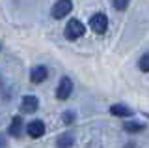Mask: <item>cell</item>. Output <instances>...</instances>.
Returning <instances> with one entry per match:
<instances>
[{
    "label": "cell",
    "mask_w": 149,
    "mask_h": 148,
    "mask_svg": "<svg viewBox=\"0 0 149 148\" xmlns=\"http://www.w3.org/2000/svg\"><path fill=\"white\" fill-rule=\"evenodd\" d=\"M84 32H86V26L82 25V21H78V19H71L65 25V30H63V36L67 39H78V38H82L84 36Z\"/></svg>",
    "instance_id": "1"
},
{
    "label": "cell",
    "mask_w": 149,
    "mask_h": 148,
    "mask_svg": "<svg viewBox=\"0 0 149 148\" xmlns=\"http://www.w3.org/2000/svg\"><path fill=\"white\" fill-rule=\"evenodd\" d=\"M90 28L95 32V34H104L106 28H108V17L104 13H95L90 19Z\"/></svg>",
    "instance_id": "2"
},
{
    "label": "cell",
    "mask_w": 149,
    "mask_h": 148,
    "mask_svg": "<svg viewBox=\"0 0 149 148\" xmlns=\"http://www.w3.org/2000/svg\"><path fill=\"white\" fill-rule=\"evenodd\" d=\"M73 10V2L71 0H58L52 6V17L54 19H63L65 15H69V11Z\"/></svg>",
    "instance_id": "3"
},
{
    "label": "cell",
    "mask_w": 149,
    "mask_h": 148,
    "mask_svg": "<svg viewBox=\"0 0 149 148\" xmlns=\"http://www.w3.org/2000/svg\"><path fill=\"white\" fill-rule=\"evenodd\" d=\"M71 94H73V81L69 77H63L58 85V90H56V98L60 101H65V99H69Z\"/></svg>",
    "instance_id": "4"
},
{
    "label": "cell",
    "mask_w": 149,
    "mask_h": 148,
    "mask_svg": "<svg viewBox=\"0 0 149 148\" xmlns=\"http://www.w3.org/2000/svg\"><path fill=\"white\" fill-rule=\"evenodd\" d=\"M45 129H47V128H45L43 120H32V122L26 126V133H28L32 139H39V137L45 135Z\"/></svg>",
    "instance_id": "5"
},
{
    "label": "cell",
    "mask_w": 149,
    "mask_h": 148,
    "mask_svg": "<svg viewBox=\"0 0 149 148\" xmlns=\"http://www.w3.org/2000/svg\"><path fill=\"white\" fill-rule=\"evenodd\" d=\"M39 107V99L36 96H24L21 99V111L22 113H36Z\"/></svg>",
    "instance_id": "6"
},
{
    "label": "cell",
    "mask_w": 149,
    "mask_h": 148,
    "mask_svg": "<svg viewBox=\"0 0 149 148\" xmlns=\"http://www.w3.org/2000/svg\"><path fill=\"white\" fill-rule=\"evenodd\" d=\"M47 75H49V71H47L45 66H36V68H32V71H30V81L36 82V85H39V82H43L47 79Z\"/></svg>",
    "instance_id": "7"
},
{
    "label": "cell",
    "mask_w": 149,
    "mask_h": 148,
    "mask_svg": "<svg viewBox=\"0 0 149 148\" xmlns=\"http://www.w3.org/2000/svg\"><path fill=\"white\" fill-rule=\"evenodd\" d=\"M110 114L129 118V116H132V109H129L127 105H123V103H116V105H112V107H110Z\"/></svg>",
    "instance_id": "8"
},
{
    "label": "cell",
    "mask_w": 149,
    "mask_h": 148,
    "mask_svg": "<svg viewBox=\"0 0 149 148\" xmlns=\"http://www.w3.org/2000/svg\"><path fill=\"white\" fill-rule=\"evenodd\" d=\"M21 131H22V118L21 116H13L11 118V124L8 128V133L13 137H21Z\"/></svg>",
    "instance_id": "9"
},
{
    "label": "cell",
    "mask_w": 149,
    "mask_h": 148,
    "mask_svg": "<svg viewBox=\"0 0 149 148\" xmlns=\"http://www.w3.org/2000/svg\"><path fill=\"white\" fill-rule=\"evenodd\" d=\"M74 144V139L71 133H62V135H58L56 139V146L58 148H71Z\"/></svg>",
    "instance_id": "10"
},
{
    "label": "cell",
    "mask_w": 149,
    "mask_h": 148,
    "mask_svg": "<svg viewBox=\"0 0 149 148\" xmlns=\"http://www.w3.org/2000/svg\"><path fill=\"white\" fill-rule=\"evenodd\" d=\"M123 129L125 131H129V133H138V131H142L143 129V124H138V122H130V120H127V122L123 124Z\"/></svg>",
    "instance_id": "11"
},
{
    "label": "cell",
    "mask_w": 149,
    "mask_h": 148,
    "mask_svg": "<svg viewBox=\"0 0 149 148\" xmlns=\"http://www.w3.org/2000/svg\"><path fill=\"white\" fill-rule=\"evenodd\" d=\"M138 66H140V69H142V71H146V73L149 71V53H146L142 58H140Z\"/></svg>",
    "instance_id": "12"
},
{
    "label": "cell",
    "mask_w": 149,
    "mask_h": 148,
    "mask_svg": "<svg viewBox=\"0 0 149 148\" xmlns=\"http://www.w3.org/2000/svg\"><path fill=\"white\" fill-rule=\"evenodd\" d=\"M62 120H63V124H65V126L73 124V122H74V113H73V111H65V113L62 114Z\"/></svg>",
    "instance_id": "13"
},
{
    "label": "cell",
    "mask_w": 149,
    "mask_h": 148,
    "mask_svg": "<svg viewBox=\"0 0 149 148\" xmlns=\"http://www.w3.org/2000/svg\"><path fill=\"white\" fill-rule=\"evenodd\" d=\"M129 2H130V0H112V4H114V8H116V10H119V11L127 10Z\"/></svg>",
    "instance_id": "14"
},
{
    "label": "cell",
    "mask_w": 149,
    "mask_h": 148,
    "mask_svg": "<svg viewBox=\"0 0 149 148\" xmlns=\"http://www.w3.org/2000/svg\"><path fill=\"white\" fill-rule=\"evenodd\" d=\"M6 146H8V139L0 133V148H6Z\"/></svg>",
    "instance_id": "15"
},
{
    "label": "cell",
    "mask_w": 149,
    "mask_h": 148,
    "mask_svg": "<svg viewBox=\"0 0 149 148\" xmlns=\"http://www.w3.org/2000/svg\"><path fill=\"white\" fill-rule=\"evenodd\" d=\"M0 49H2V47H0Z\"/></svg>",
    "instance_id": "16"
}]
</instances>
